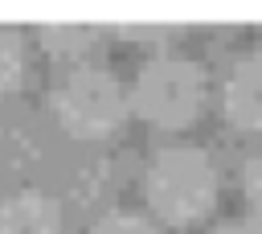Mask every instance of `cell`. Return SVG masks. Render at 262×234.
<instances>
[{"label": "cell", "mask_w": 262, "mask_h": 234, "mask_svg": "<svg viewBox=\"0 0 262 234\" xmlns=\"http://www.w3.org/2000/svg\"><path fill=\"white\" fill-rule=\"evenodd\" d=\"M217 168L213 156L196 144H168L160 148L139 177V193L147 201V213L164 226H192L213 213L217 205Z\"/></svg>", "instance_id": "1"}, {"label": "cell", "mask_w": 262, "mask_h": 234, "mask_svg": "<svg viewBox=\"0 0 262 234\" xmlns=\"http://www.w3.org/2000/svg\"><path fill=\"white\" fill-rule=\"evenodd\" d=\"M205 99H209L205 70L192 57H180V53H168V49L151 53L127 86V107L143 123L164 127V131L188 127L205 111Z\"/></svg>", "instance_id": "2"}, {"label": "cell", "mask_w": 262, "mask_h": 234, "mask_svg": "<svg viewBox=\"0 0 262 234\" xmlns=\"http://www.w3.org/2000/svg\"><path fill=\"white\" fill-rule=\"evenodd\" d=\"M49 115L70 140H106L127 115V90L102 66H70L49 90Z\"/></svg>", "instance_id": "3"}, {"label": "cell", "mask_w": 262, "mask_h": 234, "mask_svg": "<svg viewBox=\"0 0 262 234\" xmlns=\"http://www.w3.org/2000/svg\"><path fill=\"white\" fill-rule=\"evenodd\" d=\"M217 103H221V115H225L229 127H237V131H262V49L242 53L225 70Z\"/></svg>", "instance_id": "4"}, {"label": "cell", "mask_w": 262, "mask_h": 234, "mask_svg": "<svg viewBox=\"0 0 262 234\" xmlns=\"http://www.w3.org/2000/svg\"><path fill=\"white\" fill-rule=\"evenodd\" d=\"M0 234H66L61 205L41 189H12L0 197Z\"/></svg>", "instance_id": "5"}, {"label": "cell", "mask_w": 262, "mask_h": 234, "mask_svg": "<svg viewBox=\"0 0 262 234\" xmlns=\"http://www.w3.org/2000/svg\"><path fill=\"white\" fill-rule=\"evenodd\" d=\"M37 41L49 57L57 62H74L82 66V57L94 53V45L102 41L98 25H78V21H49V25H37Z\"/></svg>", "instance_id": "6"}, {"label": "cell", "mask_w": 262, "mask_h": 234, "mask_svg": "<svg viewBox=\"0 0 262 234\" xmlns=\"http://www.w3.org/2000/svg\"><path fill=\"white\" fill-rule=\"evenodd\" d=\"M20 78H25V41L16 29L0 25V94L16 90Z\"/></svg>", "instance_id": "7"}, {"label": "cell", "mask_w": 262, "mask_h": 234, "mask_svg": "<svg viewBox=\"0 0 262 234\" xmlns=\"http://www.w3.org/2000/svg\"><path fill=\"white\" fill-rule=\"evenodd\" d=\"M86 234H160L156 222H147V213H135V209H106L102 218L90 222Z\"/></svg>", "instance_id": "8"}, {"label": "cell", "mask_w": 262, "mask_h": 234, "mask_svg": "<svg viewBox=\"0 0 262 234\" xmlns=\"http://www.w3.org/2000/svg\"><path fill=\"white\" fill-rule=\"evenodd\" d=\"M237 189H242V201H246L250 218L262 222V152L250 156V160L242 164V172H237Z\"/></svg>", "instance_id": "9"}, {"label": "cell", "mask_w": 262, "mask_h": 234, "mask_svg": "<svg viewBox=\"0 0 262 234\" xmlns=\"http://www.w3.org/2000/svg\"><path fill=\"white\" fill-rule=\"evenodd\" d=\"M205 234H262V222H254V218H225V222L209 226Z\"/></svg>", "instance_id": "10"}]
</instances>
